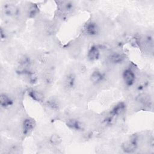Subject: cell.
<instances>
[{"label":"cell","instance_id":"obj_6","mask_svg":"<svg viewBox=\"0 0 154 154\" xmlns=\"http://www.w3.org/2000/svg\"><path fill=\"white\" fill-rule=\"evenodd\" d=\"M122 79L126 86L131 87L133 85L136 81V75L132 69L126 68L123 71Z\"/></svg>","mask_w":154,"mask_h":154},{"label":"cell","instance_id":"obj_20","mask_svg":"<svg viewBox=\"0 0 154 154\" xmlns=\"http://www.w3.org/2000/svg\"><path fill=\"white\" fill-rule=\"evenodd\" d=\"M0 37H1V42L5 41L7 39V34L6 32L5 31V30L2 28H1Z\"/></svg>","mask_w":154,"mask_h":154},{"label":"cell","instance_id":"obj_16","mask_svg":"<svg viewBox=\"0 0 154 154\" xmlns=\"http://www.w3.org/2000/svg\"><path fill=\"white\" fill-rule=\"evenodd\" d=\"M40 11L38 6L34 3H32L29 5L27 10L26 14L29 18H34L37 16Z\"/></svg>","mask_w":154,"mask_h":154},{"label":"cell","instance_id":"obj_19","mask_svg":"<svg viewBox=\"0 0 154 154\" xmlns=\"http://www.w3.org/2000/svg\"><path fill=\"white\" fill-rule=\"evenodd\" d=\"M49 142L53 146H58L62 143L63 139L60 135L57 134H53L50 136Z\"/></svg>","mask_w":154,"mask_h":154},{"label":"cell","instance_id":"obj_10","mask_svg":"<svg viewBox=\"0 0 154 154\" xmlns=\"http://www.w3.org/2000/svg\"><path fill=\"white\" fill-rule=\"evenodd\" d=\"M126 59V56L123 53L112 52L107 57V60L109 63L114 65H118L123 63Z\"/></svg>","mask_w":154,"mask_h":154},{"label":"cell","instance_id":"obj_3","mask_svg":"<svg viewBox=\"0 0 154 154\" xmlns=\"http://www.w3.org/2000/svg\"><path fill=\"white\" fill-rule=\"evenodd\" d=\"M58 14L66 16L70 14L75 8V4L70 1H58L56 2Z\"/></svg>","mask_w":154,"mask_h":154},{"label":"cell","instance_id":"obj_14","mask_svg":"<svg viewBox=\"0 0 154 154\" xmlns=\"http://www.w3.org/2000/svg\"><path fill=\"white\" fill-rule=\"evenodd\" d=\"M13 104V99L5 93H1L0 95V106L1 108L7 109L11 106Z\"/></svg>","mask_w":154,"mask_h":154},{"label":"cell","instance_id":"obj_15","mask_svg":"<svg viewBox=\"0 0 154 154\" xmlns=\"http://www.w3.org/2000/svg\"><path fill=\"white\" fill-rule=\"evenodd\" d=\"M46 106L50 109L52 111H58L60 109V102L55 98H49L48 100H45L44 102Z\"/></svg>","mask_w":154,"mask_h":154},{"label":"cell","instance_id":"obj_17","mask_svg":"<svg viewBox=\"0 0 154 154\" xmlns=\"http://www.w3.org/2000/svg\"><path fill=\"white\" fill-rule=\"evenodd\" d=\"M28 82L31 85H35L38 81V75L36 72L33 70H29L25 75Z\"/></svg>","mask_w":154,"mask_h":154},{"label":"cell","instance_id":"obj_7","mask_svg":"<svg viewBox=\"0 0 154 154\" xmlns=\"http://www.w3.org/2000/svg\"><path fill=\"white\" fill-rule=\"evenodd\" d=\"M36 123L35 120L30 117L25 119L22 123V133L25 135L30 134L35 129Z\"/></svg>","mask_w":154,"mask_h":154},{"label":"cell","instance_id":"obj_13","mask_svg":"<svg viewBox=\"0 0 154 154\" xmlns=\"http://www.w3.org/2000/svg\"><path fill=\"white\" fill-rule=\"evenodd\" d=\"M87 58L90 61L98 60L100 56V48L98 45H92L87 52Z\"/></svg>","mask_w":154,"mask_h":154},{"label":"cell","instance_id":"obj_5","mask_svg":"<svg viewBox=\"0 0 154 154\" xmlns=\"http://www.w3.org/2000/svg\"><path fill=\"white\" fill-rule=\"evenodd\" d=\"M66 125L70 129L76 132H82L86 127L85 124L82 121L75 118L67 119L66 122Z\"/></svg>","mask_w":154,"mask_h":154},{"label":"cell","instance_id":"obj_11","mask_svg":"<svg viewBox=\"0 0 154 154\" xmlns=\"http://www.w3.org/2000/svg\"><path fill=\"white\" fill-rule=\"evenodd\" d=\"M105 79V73L98 69L93 70L90 75V80L94 85L101 84Z\"/></svg>","mask_w":154,"mask_h":154},{"label":"cell","instance_id":"obj_2","mask_svg":"<svg viewBox=\"0 0 154 154\" xmlns=\"http://www.w3.org/2000/svg\"><path fill=\"white\" fill-rule=\"evenodd\" d=\"M139 140L137 135H132L128 140L122 143L121 149L126 153H134L138 147Z\"/></svg>","mask_w":154,"mask_h":154},{"label":"cell","instance_id":"obj_18","mask_svg":"<svg viewBox=\"0 0 154 154\" xmlns=\"http://www.w3.org/2000/svg\"><path fill=\"white\" fill-rule=\"evenodd\" d=\"M137 101L145 106H150L152 104V100L150 97L144 93H142L138 95L137 98Z\"/></svg>","mask_w":154,"mask_h":154},{"label":"cell","instance_id":"obj_12","mask_svg":"<svg viewBox=\"0 0 154 154\" xmlns=\"http://www.w3.org/2000/svg\"><path fill=\"white\" fill-rule=\"evenodd\" d=\"M126 104L123 102H118L108 112L109 114L117 119L119 116L122 115L126 111Z\"/></svg>","mask_w":154,"mask_h":154},{"label":"cell","instance_id":"obj_8","mask_svg":"<svg viewBox=\"0 0 154 154\" xmlns=\"http://www.w3.org/2000/svg\"><path fill=\"white\" fill-rule=\"evenodd\" d=\"M28 96L33 100L38 103H44L45 97L44 94L40 90L32 88H28L26 91Z\"/></svg>","mask_w":154,"mask_h":154},{"label":"cell","instance_id":"obj_9","mask_svg":"<svg viewBox=\"0 0 154 154\" xmlns=\"http://www.w3.org/2000/svg\"><path fill=\"white\" fill-rule=\"evenodd\" d=\"M76 83V78L73 73H67L63 80V86L66 90H73Z\"/></svg>","mask_w":154,"mask_h":154},{"label":"cell","instance_id":"obj_4","mask_svg":"<svg viewBox=\"0 0 154 154\" xmlns=\"http://www.w3.org/2000/svg\"><path fill=\"white\" fill-rule=\"evenodd\" d=\"M2 11L8 17L17 18L20 16V8L13 3H5L2 6Z\"/></svg>","mask_w":154,"mask_h":154},{"label":"cell","instance_id":"obj_1","mask_svg":"<svg viewBox=\"0 0 154 154\" xmlns=\"http://www.w3.org/2000/svg\"><path fill=\"white\" fill-rule=\"evenodd\" d=\"M82 31L85 35L93 37H96L99 34L100 29L99 25L96 21L89 20L84 25L82 28Z\"/></svg>","mask_w":154,"mask_h":154}]
</instances>
